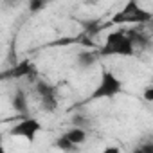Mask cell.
I'll return each mask as SVG.
<instances>
[{
    "instance_id": "obj_1",
    "label": "cell",
    "mask_w": 153,
    "mask_h": 153,
    "mask_svg": "<svg viewBox=\"0 0 153 153\" xmlns=\"http://www.w3.org/2000/svg\"><path fill=\"white\" fill-rule=\"evenodd\" d=\"M133 54H135V45H133L130 34H126L121 29L119 31H112L106 36V40H105V43H103V47L99 51V56H103V58H106V56L130 58Z\"/></svg>"
},
{
    "instance_id": "obj_2",
    "label": "cell",
    "mask_w": 153,
    "mask_h": 153,
    "mask_svg": "<svg viewBox=\"0 0 153 153\" xmlns=\"http://www.w3.org/2000/svg\"><path fill=\"white\" fill-rule=\"evenodd\" d=\"M123 81L119 79V76L114 70L103 68L101 70V79L99 85L94 88V92L87 97V103L90 101H99V99H114L115 96H119L123 92Z\"/></svg>"
},
{
    "instance_id": "obj_3",
    "label": "cell",
    "mask_w": 153,
    "mask_h": 153,
    "mask_svg": "<svg viewBox=\"0 0 153 153\" xmlns=\"http://www.w3.org/2000/svg\"><path fill=\"white\" fill-rule=\"evenodd\" d=\"M146 22H151V13L142 9L135 0H130V2L121 9L117 11L110 24L112 25H123V24H146Z\"/></svg>"
},
{
    "instance_id": "obj_4",
    "label": "cell",
    "mask_w": 153,
    "mask_h": 153,
    "mask_svg": "<svg viewBox=\"0 0 153 153\" xmlns=\"http://www.w3.org/2000/svg\"><path fill=\"white\" fill-rule=\"evenodd\" d=\"M42 130H43L42 121L36 119V117H31V115H29V117H24L22 121H18V123L9 130V133H11L13 137L25 139L27 142H34L36 135H38Z\"/></svg>"
},
{
    "instance_id": "obj_5",
    "label": "cell",
    "mask_w": 153,
    "mask_h": 153,
    "mask_svg": "<svg viewBox=\"0 0 153 153\" xmlns=\"http://www.w3.org/2000/svg\"><path fill=\"white\" fill-rule=\"evenodd\" d=\"M36 94L40 96V105L45 112L52 114L58 110V90L56 87H52L51 83L43 81V79H38L36 81Z\"/></svg>"
},
{
    "instance_id": "obj_6",
    "label": "cell",
    "mask_w": 153,
    "mask_h": 153,
    "mask_svg": "<svg viewBox=\"0 0 153 153\" xmlns=\"http://www.w3.org/2000/svg\"><path fill=\"white\" fill-rule=\"evenodd\" d=\"M11 106L16 114H20L24 117H29V99H27V94H25L24 88L15 90L13 99H11Z\"/></svg>"
},
{
    "instance_id": "obj_7",
    "label": "cell",
    "mask_w": 153,
    "mask_h": 153,
    "mask_svg": "<svg viewBox=\"0 0 153 153\" xmlns=\"http://www.w3.org/2000/svg\"><path fill=\"white\" fill-rule=\"evenodd\" d=\"M97 59H99V52H96V51H83V52H79L78 56H76V67L81 68V70H88V68H92L97 63Z\"/></svg>"
},
{
    "instance_id": "obj_8",
    "label": "cell",
    "mask_w": 153,
    "mask_h": 153,
    "mask_svg": "<svg viewBox=\"0 0 153 153\" xmlns=\"http://www.w3.org/2000/svg\"><path fill=\"white\" fill-rule=\"evenodd\" d=\"M63 137L68 140V142H72L74 146H81V144H85V140H87V137H88V131L87 130H81V128H70V130H67L65 133H63Z\"/></svg>"
},
{
    "instance_id": "obj_9",
    "label": "cell",
    "mask_w": 153,
    "mask_h": 153,
    "mask_svg": "<svg viewBox=\"0 0 153 153\" xmlns=\"http://www.w3.org/2000/svg\"><path fill=\"white\" fill-rule=\"evenodd\" d=\"M54 146H56L61 153H78V151H79V148H78V146H74L72 142H68L63 135H61V137H58V139L54 140Z\"/></svg>"
},
{
    "instance_id": "obj_10",
    "label": "cell",
    "mask_w": 153,
    "mask_h": 153,
    "mask_svg": "<svg viewBox=\"0 0 153 153\" xmlns=\"http://www.w3.org/2000/svg\"><path fill=\"white\" fill-rule=\"evenodd\" d=\"M34 72V67L29 63V61H25V63H20L15 70H11V76H15V78H20V76H31Z\"/></svg>"
},
{
    "instance_id": "obj_11",
    "label": "cell",
    "mask_w": 153,
    "mask_h": 153,
    "mask_svg": "<svg viewBox=\"0 0 153 153\" xmlns=\"http://www.w3.org/2000/svg\"><path fill=\"white\" fill-rule=\"evenodd\" d=\"M43 7H45V4L42 2V0H31V2H29V11L31 13H36V11L43 9Z\"/></svg>"
},
{
    "instance_id": "obj_12",
    "label": "cell",
    "mask_w": 153,
    "mask_h": 153,
    "mask_svg": "<svg viewBox=\"0 0 153 153\" xmlns=\"http://www.w3.org/2000/svg\"><path fill=\"white\" fill-rule=\"evenodd\" d=\"M135 153H153V144H151V142H146V144H142Z\"/></svg>"
},
{
    "instance_id": "obj_13",
    "label": "cell",
    "mask_w": 153,
    "mask_h": 153,
    "mask_svg": "<svg viewBox=\"0 0 153 153\" xmlns=\"http://www.w3.org/2000/svg\"><path fill=\"white\" fill-rule=\"evenodd\" d=\"M144 101L146 103H151L153 101V87H146L144 88Z\"/></svg>"
},
{
    "instance_id": "obj_14",
    "label": "cell",
    "mask_w": 153,
    "mask_h": 153,
    "mask_svg": "<svg viewBox=\"0 0 153 153\" xmlns=\"http://www.w3.org/2000/svg\"><path fill=\"white\" fill-rule=\"evenodd\" d=\"M101 153H123V149H121L119 146H114V144H112V146H105Z\"/></svg>"
},
{
    "instance_id": "obj_15",
    "label": "cell",
    "mask_w": 153,
    "mask_h": 153,
    "mask_svg": "<svg viewBox=\"0 0 153 153\" xmlns=\"http://www.w3.org/2000/svg\"><path fill=\"white\" fill-rule=\"evenodd\" d=\"M0 153H6V148H4V144L0 142Z\"/></svg>"
}]
</instances>
